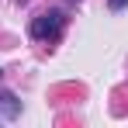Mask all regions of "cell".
Wrapping results in <instances>:
<instances>
[{
    "label": "cell",
    "instance_id": "obj_2",
    "mask_svg": "<svg viewBox=\"0 0 128 128\" xmlns=\"http://www.w3.org/2000/svg\"><path fill=\"white\" fill-rule=\"evenodd\" d=\"M0 111H4L7 118L18 114V100H14V94H0Z\"/></svg>",
    "mask_w": 128,
    "mask_h": 128
},
{
    "label": "cell",
    "instance_id": "obj_1",
    "mask_svg": "<svg viewBox=\"0 0 128 128\" xmlns=\"http://www.w3.org/2000/svg\"><path fill=\"white\" fill-rule=\"evenodd\" d=\"M66 28V14L62 10H45L38 14L35 21H31V38H38V42H52V38H59Z\"/></svg>",
    "mask_w": 128,
    "mask_h": 128
},
{
    "label": "cell",
    "instance_id": "obj_3",
    "mask_svg": "<svg viewBox=\"0 0 128 128\" xmlns=\"http://www.w3.org/2000/svg\"><path fill=\"white\" fill-rule=\"evenodd\" d=\"M125 4H128V0H111V10H121Z\"/></svg>",
    "mask_w": 128,
    "mask_h": 128
},
{
    "label": "cell",
    "instance_id": "obj_4",
    "mask_svg": "<svg viewBox=\"0 0 128 128\" xmlns=\"http://www.w3.org/2000/svg\"><path fill=\"white\" fill-rule=\"evenodd\" d=\"M69 4H76V0H69Z\"/></svg>",
    "mask_w": 128,
    "mask_h": 128
}]
</instances>
